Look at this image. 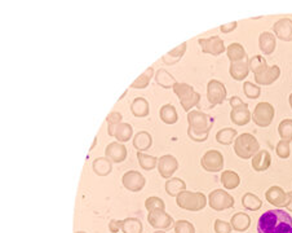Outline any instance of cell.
<instances>
[{"mask_svg": "<svg viewBox=\"0 0 292 233\" xmlns=\"http://www.w3.org/2000/svg\"><path fill=\"white\" fill-rule=\"evenodd\" d=\"M257 233H292V216L283 209L268 210L257 220Z\"/></svg>", "mask_w": 292, "mask_h": 233, "instance_id": "1", "label": "cell"}, {"mask_svg": "<svg viewBox=\"0 0 292 233\" xmlns=\"http://www.w3.org/2000/svg\"><path fill=\"white\" fill-rule=\"evenodd\" d=\"M187 135L191 140L197 142L206 141L208 139L210 131L214 126V118L203 112L191 110L187 113Z\"/></svg>", "mask_w": 292, "mask_h": 233, "instance_id": "2", "label": "cell"}, {"mask_svg": "<svg viewBox=\"0 0 292 233\" xmlns=\"http://www.w3.org/2000/svg\"><path fill=\"white\" fill-rule=\"evenodd\" d=\"M260 150V144L257 139L251 133H241L234 140V151L242 160H250Z\"/></svg>", "mask_w": 292, "mask_h": 233, "instance_id": "3", "label": "cell"}, {"mask_svg": "<svg viewBox=\"0 0 292 233\" xmlns=\"http://www.w3.org/2000/svg\"><path fill=\"white\" fill-rule=\"evenodd\" d=\"M176 203L178 207L186 211H201L207 206V197L201 192L184 191L176 197Z\"/></svg>", "mask_w": 292, "mask_h": 233, "instance_id": "4", "label": "cell"}, {"mask_svg": "<svg viewBox=\"0 0 292 233\" xmlns=\"http://www.w3.org/2000/svg\"><path fill=\"white\" fill-rule=\"evenodd\" d=\"M172 90L180 99V104L185 112H191V109L198 106L201 103V94L197 92L190 85L177 82Z\"/></svg>", "mask_w": 292, "mask_h": 233, "instance_id": "5", "label": "cell"}, {"mask_svg": "<svg viewBox=\"0 0 292 233\" xmlns=\"http://www.w3.org/2000/svg\"><path fill=\"white\" fill-rule=\"evenodd\" d=\"M208 205L215 211H224L234 206V197L224 189H215L208 196Z\"/></svg>", "mask_w": 292, "mask_h": 233, "instance_id": "6", "label": "cell"}, {"mask_svg": "<svg viewBox=\"0 0 292 233\" xmlns=\"http://www.w3.org/2000/svg\"><path fill=\"white\" fill-rule=\"evenodd\" d=\"M275 110L270 103L257 104L252 113V121L259 127H269L274 118Z\"/></svg>", "mask_w": 292, "mask_h": 233, "instance_id": "7", "label": "cell"}, {"mask_svg": "<svg viewBox=\"0 0 292 233\" xmlns=\"http://www.w3.org/2000/svg\"><path fill=\"white\" fill-rule=\"evenodd\" d=\"M226 99V88L224 83L219 82L216 79H211L207 85V100L210 106L214 108L216 105H220Z\"/></svg>", "mask_w": 292, "mask_h": 233, "instance_id": "8", "label": "cell"}, {"mask_svg": "<svg viewBox=\"0 0 292 233\" xmlns=\"http://www.w3.org/2000/svg\"><path fill=\"white\" fill-rule=\"evenodd\" d=\"M203 170L208 173H220L224 169V156L219 150H208L201 160Z\"/></svg>", "mask_w": 292, "mask_h": 233, "instance_id": "9", "label": "cell"}, {"mask_svg": "<svg viewBox=\"0 0 292 233\" xmlns=\"http://www.w3.org/2000/svg\"><path fill=\"white\" fill-rule=\"evenodd\" d=\"M122 183H123V187L126 188L127 191L141 192L144 189L145 184H146V179L139 171L131 170V171H127L124 174L123 178H122Z\"/></svg>", "mask_w": 292, "mask_h": 233, "instance_id": "10", "label": "cell"}, {"mask_svg": "<svg viewBox=\"0 0 292 233\" xmlns=\"http://www.w3.org/2000/svg\"><path fill=\"white\" fill-rule=\"evenodd\" d=\"M199 46L205 53H210L212 56H220L226 51L224 40L220 37H210L198 40Z\"/></svg>", "mask_w": 292, "mask_h": 233, "instance_id": "11", "label": "cell"}, {"mask_svg": "<svg viewBox=\"0 0 292 233\" xmlns=\"http://www.w3.org/2000/svg\"><path fill=\"white\" fill-rule=\"evenodd\" d=\"M148 221L155 229H169L172 225H175V221L171 215L166 211H151L148 215Z\"/></svg>", "mask_w": 292, "mask_h": 233, "instance_id": "12", "label": "cell"}, {"mask_svg": "<svg viewBox=\"0 0 292 233\" xmlns=\"http://www.w3.org/2000/svg\"><path fill=\"white\" fill-rule=\"evenodd\" d=\"M265 198L269 203L274 205L277 209H283L288 203V193L278 185L269 188L265 192Z\"/></svg>", "mask_w": 292, "mask_h": 233, "instance_id": "13", "label": "cell"}, {"mask_svg": "<svg viewBox=\"0 0 292 233\" xmlns=\"http://www.w3.org/2000/svg\"><path fill=\"white\" fill-rule=\"evenodd\" d=\"M178 169V161L176 160L173 156L166 154L158 160V171H159L160 176L164 179H171V176L177 171Z\"/></svg>", "mask_w": 292, "mask_h": 233, "instance_id": "14", "label": "cell"}, {"mask_svg": "<svg viewBox=\"0 0 292 233\" xmlns=\"http://www.w3.org/2000/svg\"><path fill=\"white\" fill-rule=\"evenodd\" d=\"M251 112L248 109V104L242 103L239 105L232 108V112H230V119L234 124L237 126H246L247 123H250L251 121Z\"/></svg>", "mask_w": 292, "mask_h": 233, "instance_id": "15", "label": "cell"}, {"mask_svg": "<svg viewBox=\"0 0 292 233\" xmlns=\"http://www.w3.org/2000/svg\"><path fill=\"white\" fill-rule=\"evenodd\" d=\"M273 31L278 39L283 42H291L292 40V20L291 19H280L273 25Z\"/></svg>", "mask_w": 292, "mask_h": 233, "instance_id": "16", "label": "cell"}, {"mask_svg": "<svg viewBox=\"0 0 292 233\" xmlns=\"http://www.w3.org/2000/svg\"><path fill=\"white\" fill-rule=\"evenodd\" d=\"M280 76V67L278 65L268 66L264 71L255 75V82L259 86H270Z\"/></svg>", "mask_w": 292, "mask_h": 233, "instance_id": "17", "label": "cell"}, {"mask_svg": "<svg viewBox=\"0 0 292 233\" xmlns=\"http://www.w3.org/2000/svg\"><path fill=\"white\" fill-rule=\"evenodd\" d=\"M105 156L115 164H121L127 158V148L122 142L113 141L105 149Z\"/></svg>", "mask_w": 292, "mask_h": 233, "instance_id": "18", "label": "cell"}, {"mask_svg": "<svg viewBox=\"0 0 292 233\" xmlns=\"http://www.w3.org/2000/svg\"><path fill=\"white\" fill-rule=\"evenodd\" d=\"M248 61H250V58L246 57L241 61H237V62H230L229 73L234 81H239L241 82V81L247 78L248 74H250Z\"/></svg>", "mask_w": 292, "mask_h": 233, "instance_id": "19", "label": "cell"}, {"mask_svg": "<svg viewBox=\"0 0 292 233\" xmlns=\"http://www.w3.org/2000/svg\"><path fill=\"white\" fill-rule=\"evenodd\" d=\"M271 156L268 150H259L252 157V169L257 173H262L270 167Z\"/></svg>", "mask_w": 292, "mask_h": 233, "instance_id": "20", "label": "cell"}, {"mask_svg": "<svg viewBox=\"0 0 292 233\" xmlns=\"http://www.w3.org/2000/svg\"><path fill=\"white\" fill-rule=\"evenodd\" d=\"M275 47H277V40L275 37L271 33L264 31L260 34L259 37V48L264 55H271L274 52Z\"/></svg>", "mask_w": 292, "mask_h": 233, "instance_id": "21", "label": "cell"}, {"mask_svg": "<svg viewBox=\"0 0 292 233\" xmlns=\"http://www.w3.org/2000/svg\"><path fill=\"white\" fill-rule=\"evenodd\" d=\"M131 112L136 118H145L150 113V105L144 97H136L131 104Z\"/></svg>", "mask_w": 292, "mask_h": 233, "instance_id": "22", "label": "cell"}, {"mask_svg": "<svg viewBox=\"0 0 292 233\" xmlns=\"http://www.w3.org/2000/svg\"><path fill=\"white\" fill-rule=\"evenodd\" d=\"M151 145H153V137L146 131H140L133 137V146H135L136 150H148V149H150Z\"/></svg>", "mask_w": 292, "mask_h": 233, "instance_id": "23", "label": "cell"}, {"mask_svg": "<svg viewBox=\"0 0 292 233\" xmlns=\"http://www.w3.org/2000/svg\"><path fill=\"white\" fill-rule=\"evenodd\" d=\"M230 224H232L233 229L237 230V232H244V230H247L250 228L251 218L246 212H237L232 216Z\"/></svg>", "mask_w": 292, "mask_h": 233, "instance_id": "24", "label": "cell"}, {"mask_svg": "<svg viewBox=\"0 0 292 233\" xmlns=\"http://www.w3.org/2000/svg\"><path fill=\"white\" fill-rule=\"evenodd\" d=\"M93 171L96 175L99 176H108L109 174L113 171V164L112 161L108 157H99L93 161L92 164Z\"/></svg>", "mask_w": 292, "mask_h": 233, "instance_id": "25", "label": "cell"}, {"mask_svg": "<svg viewBox=\"0 0 292 233\" xmlns=\"http://www.w3.org/2000/svg\"><path fill=\"white\" fill-rule=\"evenodd\" d=\"M221 184L224 185L225 189L232 191V189H235V188L239 187V184H241V178H239V175L235 171L226 170V171H223V174H221Z\"/></svg>", "mask_w": 292, "mask_h": 233, "instance_id": "26", "label": "cell"}, {"mask_svg": "<svg viewBox=\"0 0 292 233\" xmlns=\"http://www.w3.org/2000/svg\"><path fill=\"white\" fill-rule=\"evenodd\" d=\"M184 191H186V183L182 179L171 178L166 182V192L168 196L177 197Z\"/></svg>", "mask_w": 292, "mask_h": 233, "instance_id": "27", "label": "cell"}, {"mask_svg": "<svg viewBox=\"0 0 292 233\" xmlns=\"http://www.w3.org/2000/svg\"><path fill=\"white\" fill-rule=\"evenodd\" d=\"M155 82H157V85L160 86L162 88L168 90V88L175 87L177 81H176L175 76L172 75L171 73H168L167 70L159 69L157 71V74H155Z\"/></svg>", "mask_w": 292, "mask_h": 233, "instance_id": "28", "label": "cell"}, {"mask_svg": "<svg viewBox=\"0 0 292 233\" xmlns=\"http://www.w3.org/2000/svg\"><path fill=\"white\" fill-rule=\"evenodd\" d=\"M186 46L187 43L184 42L182 44L176 47L175 49L169 51L168 53H166V55L163 56V62L167 65H173L176 64V62H178V61L182 58V56L185 55V52H186Z\"/></svg>", "mask_w": 292, "mask_h": 233, "instance_id": "29", "label": "cell"}, {"mask_svg": "<svg viewBox=\"0 0 292 233\" xmlns=\"http://www.w3.org/2000/svg\"><path fill=\"white\" fill-rule=\"evenodd\" d=\"M159 117L163 122L166 124H175L178 121V114L177 110L173 105L171 104H166L160 108Z\"/></svg>", "mask_w": 292, "mask_h": 233, "instance_id": "30", "label": "cell"}, {"mask_svg": "<svg viewBox=\"0 0 292 233\" xmlns=\"http://www.w3.org/2000/svg\"><path fill=\"white\" fill-rule=\"evenodd\" d=\"M226 53H228V57H229L230 62H237V61H241L247 57L246 49H244V47L242 46L241 43H232L226 48Z\"/></svg>", "mask_w": 292, "mask_h": 233, "instance_id": "31", "label": "cell"}, {"mask_svg": "<svg viewBox=\"0 0 292 233\" xmlns=\"http://www.w3.org/2000/svg\"><path fill=\"white\" fill-rule=\"evenodd\" d=\"M133 135V128L130 123H119L115 127L114 137L121 142H127Z\"/></svg>", "mask_w": 292, "mask_h": 233, "instance_id": "32", "label": "cell"}, {"mask_svg": "<svg viewBox=\"0 0 292 233\" xmlns=\"http://www.w3.org/2000/svg\"><path fill=\"white\" fill-rule=\"evenodd\" d=\"M235 137H237V130L230 127L223 128L216 133V141L221 145H230L232 142H234Z\"/></svg>", "mask_w": 292, "mask_h": 233, "instance_id": "33", "label": "cell"}, {"mask_svg": "<svg viewBox=\"0 0 292 233\" xmlns=\"http://www.w3.org/2000/svg\"><path fill=\"white\" fill-rule=\"evenodd\" d=\"M242 205H243L244 209L250 210V211H257V210L261 209L262 201L256 194L246 193L242 197Z\"/></svg>", "mask_w": 292, "mask_h": 233, "instance_id": "34", "label": "cell"}, {"mask_svg": "<svg viewBox=\"0 0 292 233\" xmlns=\"http://www.w3.org/2000/svg\"><path fill=\"white\" fill-rule=\"evenodd\" d=\"M137 160H139L141 169L146 170V171L154 170L158 166V158L150 154H145L144 151H137Z\"/></svg>", "mask_w": 292, "mask_h": 233, "instance_id": "35", "label": "cell"}, {"mask_svg": "<svg viewBox=\"0 0 292 233\" xmlns=\"http://www.w3.org/2000/svg\"><path fill=\"white\" fill-rule=\"evenodd\" d=\"M122 232L123 233H142V223L137 218L123 219L122 224Z\"/></svg>", "mask_w": 292, "mask_h": 233, "instance_id": "36", "label": "cell"}, {"mask_svg": "<svg viewBox=\"0 0 292 233\" xmlns=\"http://www.w3.org/2000/svg\"><path fill=\"white\" fill-rule=\"evenodd\" d=\"M153 75H154V69L153 67H148V69L145 70L144 73H142L141 75L136 79L132 85H131V87L136 88V90H144V88H146L149 86V83H150Z\"/></svg>", "mask_w": 292, "mask_h": 233, "instance_id": "37", "label": "cell"}, {"mask_svg": "<svg viewBox=\"0 0 292 233\" xmlns=\"http://www.w3.org/2000/svg\"><path fill=\"white\" fill-rule=\"evenodd\" d=\"M248 66H250L251 71L256 75V74H260L261 71H264V70L268 67V64H266V60L262 57V56L256 55L250 58V61H248Z\"/></svg>", "mask_w": 292, "mask_h": 233, "instance_id": "38", "label": "cell"}, {"mask_svg": "<svg viewBox=\"0 0 292 233\" xmlns=\"http://www.w3.org/2000/svg\"><path fill=\"white\" fill-rule=\"evenodd\" d=\"M145 207L149 212L151 211H166V203L159 197H149L148 200L145 201Z\"/></svg>", "mask_w": 292, "mask_h": 233, "instance_id": "39", "label": "cell"}, {"mask_svg": "<svg viewBox=\"0 0 292 233\" xmlns=\"http://www.w3.org/2000/svg\"><path fill=\"white\" fill-rule=\"evenodd\" d=\"M278 133L282 140L292 141V119H283L278 126Z\"/></svg>", "mask_w": 292, "mask_h": 233, "instance_id": "40", "label": "cell"}, {"mask_svg": "<svg viewBox=\"0 0 292 233\" xmlns=\"http://www.w3.org/2000/svg\"><path fill=\"white\" fill-rule=\"evenodd\" d=\"M122 114L119 112H112L110 114L106 117V122H108V133L110 136H114V131L115 127H117L118 124L122 123Z\"/></svg>", "mask_w": 292, "mask_h": 233, "instance_id": "41", "label": "cell"}, {"mask_svg": "<svg viewBox=\"0 0 292 233\" xmlns=\"http://www.w3.org/2000/svg\"><path fill=\"white\" fill-rule=\"evenodd\" d=\"M243 91L244 95H246L248 99H251V100L259 99L260 95H261V88L257 87L256 85H253V83L251 82H244Z\"/></svg>", "mask_w": 292, "mask_h": 233, "instance_id": "42", "label": "cell"}, {"mask_svg": "<svg viewBox=\"0 0 292 233\" xmlns=\"http://www.w3.org/2000/svg\"><path fill=\"white\" fill-rule=\"evenodd\" d=\"M289 144L291 142L286 141V140H280L277 144V148H275V151H277V156L282 160H286V158L289 157L291 154V148H289Z\"/></svg>", "mask_w": 292, "mask_h": 233, "instance_id": "43", "label": "cell"}, {"mask_svg": "<svg viewBox=\"0 0 292 233\" xmlns=\"http://www.w3.org/2000/svg\"><path fill=\"white\" fill-rule=\"evenodd\" d=\"M175 233H196V227L189 220H178L175 223Z\"/></svg>", "mask_w": 292, "mask_h": 233, "instance_id": "44", "label": "cell"}, {"mask_svg": "<svg viewBox=\"0 0 292 233\" xmlns=\"http://www.w3.org/2000/svg\"><path fill=\"white\" fill-rule=\"evenodd\" d=\"M215 232L216 233H230L232 232V224L228 223L225 220H220V219H216L215 220Z\"/></svg>", "mask_w": 292, "mask_h": 233, "instance_id": "45", "label": "cell"}, {"mask_svg": "<svg viewBox=\"0 0 292 233\" xmlns=\"http://www.w3.org/2000/svg\"><path fill=\"white\" fill-rule=\"evenodd\" d=\"M122 224H123V220H115V219H113L109 223V230L112 233H118L119 230H122Z\"/></svg>", "mask_w": 292, "mask_h": 233, "instance_id": "46", "label": "cell"}, {"mask_svg": "<svg viewBox=\"0 0 292 233\" xmlns=\"http://www.w3.org/2000/svg\"><path fill=\"white\" fill-rule=\"evenodd\" d=\"M237 26H238V22L233 21V22H230V24L223 25V26L220 28V30H221V33H224V34H229V33H232V31H234L235 29H237Z\"/></svg>", "mask_w": 292, "mask_h": 233, "instance_id": "47", "label": "cell"}, {"mask_svg": "<svg viewBox=\"0 0 292 233\" xmlns=\"http://www.w3.org/2000/svg\"><path fill=\"white\" fill-rule=\"evenodd\" d=\"M242 103H243V101H242L238 96L230 97V106H232V108H234V106L239 105V104H242Z\"/></svg>", "mask_w": 292, "mask_h": 233, "instance_id": "48", "label": "cell"}, {"mask_svg": "<svg viewBox=\"0 0 292 233\" xmlns=\"http://www.w3.org/2000/svg\"><path fill=\"white\" fill-rule=\"evenodd\" d=\"M286 207L289 212H292V192H288V203Z\"/></svg>", "mask_w": 292, "mask_h": 233, "instance_id": "49", "label": "cell"}, {"mask_svg": "<svg viewBox=\"0 0 292 233\" xmlns=\"http://www.w3.org/2000/svg\"><path fill=\"white\" fill-rule=\"evenodd\" d=\"M288 103H289V106L292 108V94L289 95V97H288Z\"/></svg>", "mask_w": 292, "mask_h": 233, "instance_id": "50", "label": "cell"}, {"mask_svg": "<svg viewBox=\"0 0 292 233\" xmlns=\"http://www.w3.org/2000/svg\"><path fill=\"white\" fill-rule=\"evenodd\" d=\"M96 144H97V137H96V139H94V141H93V145L90 146V150H92V149H93V146L96 145Z\"/></svg>", "mask_w": 292, "mask_h": 233, "instance_id": "51", "label": "cell"}, {"mask_svg": "<svg viewBox=\"0 0 292 233\" xmlns=\"http://www.w3.org/2000/svg\"><path fill=\"white\" fill-rule=\"evenodd\" d=\"M154 233H166V232H163V230H157V232H154Z\"/></svg>", "mask_w": 292, "mask_h": 233, "instance_id": "52", "label": "cell"}, {"mask_svg": "<svg viewBox=\"0 0 292 233\" xmlns=\"http://www.w3.org/2000/svg\"><path fill=\"white\" fill-rule=\"evenodd\" d=\"M75 233H85V232H83V230H79V232H75Z\"/></svg>", "mask_w": 292, "mask_h": 233, "instance_id": "53", "label": "cell"}]
</instances>
